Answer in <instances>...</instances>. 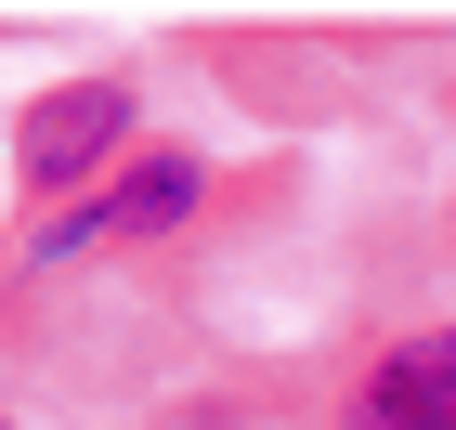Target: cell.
<instances>
[{
    "label": "cell",
    "instance_id": "1",
    "mask_svg": "<svg viewBox=\"0 0 456 430\" xmlns=\"http://www.w3.org/2000/svg\"><path fill=\"white\" fill-rule=\"evenodd\" d=\"M352 430H456V326L379 353V378L352 392Z\"/></svg>",
    "mask_w": 456,
    "mask_h": 430
},
{
    "label": "cell",
    "instance_id": "2",
    "mask_svg": "<svg viewBox=\"0 0 456 430\" xmlns=\"http://www.w3.org/2000/svg\"><path fill=\"white\" fill-rule=\"evenodd\" d=\"M118 131H131V92H118V78H78V92H53V105L27 118V170L78 183L92 157H118Z\"/></svg>",
    "mask_w": 456,
    "mask_h": 430
},
{
    "label": "cell",
    "instance_id": "3",
    "mask_svg": "<svg viewBox=\"0 0 456 430\" xmlns=\"http://www.w3.org/2000/svg\"><path fill=\"white\" fill-rule=\"evenodd\" d=\"M183 209H196V170H183V157H157V170L105 183L92 209H66V222H53V261H78V248H118V235H157V222H183Z\"/></svg>",
    "mask_w": 456,
    "mask_h": 430
}]
</instances>
